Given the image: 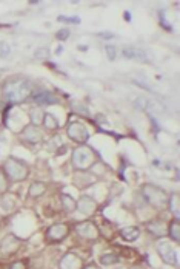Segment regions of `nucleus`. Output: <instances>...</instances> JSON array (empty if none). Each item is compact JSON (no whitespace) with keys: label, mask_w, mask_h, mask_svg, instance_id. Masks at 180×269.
I'll list each match as a JSON object with an SVG mask.
<instances>
[{"label":"nucleus","mask_w":180,"mask_h":269,"mask_svg":"<svg viewBox=\"0 0 180 269\" xmlns=\"http://www.w3.org/2000/svg\"><path fill=\"white\" fill-rule=\"evenodd\" d=\"M2 95L6 98V101L13 104L24 102L31 95V85L28 81L22 79V77H13V79L6 81L5 87L2 88Z\"/></svg>","instance_id":"nucleus-1"},{"label":"nucleus","mask_w":180,"mask_h":269,"mask_svg":"<svg viewBox=\"0 0 180 269\" xmlns=\"http://www.w3.org/2000/svg\"><path fill=\"white\" fill-rule=\"evenodd\" d=\"M3 173L9 181H24L29 175V167L25 161H20L14 156H11L3 163Z\"/></svg>","instance_id":"nucleus-2"},{"label":"nucleus","mask_w":180,"mask_h":269,"mask_svg":"<svg viewBox=\"0 0 180 269\" xmlns=\"http://www.w3.org/2000/svg\"><path fill=\"white\" fill-rule=\"evenodd\" d=\"M142 195L153 207H157V209L166 207L168 200H170V195H168L162 187L154 186V184H143L142 186Z\"/></svg>","instance_id":"nucleus-3"},{"label":"nucleus","mask_w":180,"mask_h":269,"mask_svg":"<svg viewBox=\"0 0 180 269\" xmlns=\"http://www.w3.org/2000/svg\"><path fill=\"white\" fill-rule=\"evenodd\" d=\"M97 163L96 153L88 145H80L73 152V164L77 170H88Z\"/></svg>","instance_id":"nucleus-4"},{"label":"nucleus","mask_w":180,"mask_h":269,"mask_svg":"<svg viewBox=\"0 0 180 269\" xmlns=\"http://www.w3.org/2000/svg\"><path fill=\"white\" fill-rule=\"evenodd\" d=\"M66 133H68V136L77 142V144H85L89 138V132L88 129L82 124V122H77V121H73L68 124V127H66Z\"/></svg>","instance_id":"nucleus-5"},{"label":"nucleus","mask_w":180,"mask_h":269,"mask_svg":"<svg viewBox=\"0 0 180 269\" xmlns=\"http://www.w3.org/2000/svg\"><path fill=\"white\" fill-rule=\"evenodd\" d=\"M68 232H70V228L66 226L65 223H55L47 229L45 238H47L48 243H59L68 237Z\"/></svg>","instance_id":"nucleus-6"},{"label":"nucleus","mask_w":180,"mask_h":269,"mask_svg":"<svg viewBox=\"0 0 180 269\" xmlns=\"http://www.w3.org/2000/svg\"><path fill=\"white\" fill-rule=\"evenodd\" d=\"M155 248H157V252H159L163 263H166V265H176L177 263V251L173 248V244L170 241L160 240L159 243H157Z\"/></svg>","instance_id":"nucleus-7"},{"label":"nucleus","mask_w":180,"mask_h":269,"mask_svg":"<svg viewBox=\"0 0 180 269\" xmlns=\"http://www.w3.org/2000/svg\"><path fill=\"white\" fill-rule=\"evenodd\" d=\"M20 244H22L20 238H17L14 234H8L0 241V254H2V257L14 255L20 249Z\"/></svg>","instance_id":"nucleus-8"},{"label":"nucleus","mask_w":180,"mask_h":269,"mask_svg":"<svg viewBox=\"0 0 180 269\" xmlns=\"http://www.w3.org/2000/svg\"><path fill=\"white\" fill-rule=\"evenodd\" d=\"M76 232L78 237H82L83 240L94 241L99 238V229L93 221H82L76 226Z\"/></svg>","instance_id":"nucleus-9"},{"label":"nucleus","mask_w":180,"mask_h":269,"mask_svg":"<svg viewBox=\"0 0 180 269\" xmlns=\"http://www.w3.org/2000/svg\"><path fill=\"white\" fill-rule=\"evenodd\" d=\"M76 210H78L85 217L93 215V214H96V210H97V201L93 197L82 195L77 201V209Z\"/></svg>","instance_id":"nucleus-10"},{"label":"nucleus","mask_w":180,"mask_h":269,"mask_svg":"<svg viewBox=\"0 0 180 269\" xmlns=\"http://www.w3.org/2000/svg\"><path fill=\"white\" fill-rule=\"evenodd\" d=\"M82 268H83L82 257L74 252L65 254L59 262V269H82Z\"/></svg>","instance_id":"nucleus-11"},{"label":"nucleus","mask_w":180,"mask_h":269,"mask_svg":"<svg viewBox=\"0 0 180 269\" xmlns=\"http://www.w3.org/2000/svg\"><path fill=\"white\" fill-rule=\"evenodd\" d=\"M20 134H22V139L28 144H39L43 139V134H42L40 129L34 124H29V126L24 127V130H22Z\"/></svg>","instance_id":"nucleus-12"},{"label":"nucleus","mask_w":180,"mask_h":269,"mask_svg":"<svg viewBox=\"0 0 180 269\" xmlns=\"http://www.w3.org/2000/svg\"><path fill=\"white\" fill-rule=\"evenodd\" d=\"M73 183L77 189H86L96 183V178L93 173H89L86 170H78L73 175Z\"/></svg>","instance_id":"nucleus-13"},{"label":"nucleus","mask_w":180,"mask_h":269,"mask_svg":"<svg viewBox=\"0 0 180 269\" xmlns=\"http://www.w3.org/2000/svg\"><path fill=\"white\" fill-rule=\"evenodd\" d=\"M0 209L3 214H11L17 209V197L14 194H2L0 197Z\"/></svg>","instance_id":"nucleus-14"},{"label":"nucleus","mask_w":180,"mask_h":269,"mask_svg":"<svg viewBox=\"0 0 180 269\" xmlns=\"http://www.w3.org/2000/svg\"><path fill=\"white\" fill-rule=\"evenodd\" d=\"M145 228L148 229L153 235H155V237H159V238L165 237V235H166V229H168L166 223H163L162 220H153V221H148V223L145 224Z\"/></svg>","instance_id":"nucleus-15"},{"label":"nucleus","mask_w":180,"mask_h":269,"mask_svg":"<svg viewBox=\"0 0 180 269\" xmlns=\"http://www.w3.org/2000/svg\"><path fill=\"white\" fill-rule=\"evenodd\" d=\"M32 99H34L39 105H51V104H57L59 102V98L54 96L50 92H37V93H32Z\"/></svg>","instance_id":"nucleus-16"},{"label":"nucleus","mask_w":180,"mask_h":269,"mask_svg":"<svg viewBox=\"0 0 180 269\" xmlns=\"http://www.w3.org/2000/svg\"><path fill=\"white\" fill-rule=\"evenodd\" d=\"M120 237L125 241H136L140 237V229L137 226H127L120 229Z\"/></svg>","instance_id":"nucleus-17"},{"label":"nucleus","mask_w":180,"mask_h":269,"mask_svg":"<svg viewBox=\"0 0 180 269\" xmlns=\"http://www.w3.org/2000/svg\"><path fill=\"white\" fill-rule=\"evenodd\" d=\"M166 234L170 235V238L174 243H180V223H179V220L174 218L170 224H168Z\"/></svg>","instance_id":"nucleus-18"},{"label":"nucleus","mask_w":180,"mask_h":269,"mask_svg":"<svg viewBox=\"0 0 180 269\" xmlns=\"http://www.w3.org/2000/svg\"><path fill=\"white\" fill-rule=\"evenodd\" d=\"M45 192H47V186H45L43 183H40V181H34L29 186V189H28V195L31 198H39Z\"/></svg>","instance_id":"nucleus-19"},{"label":"nucleus","mask_w":180,"mask_h":269,"mask_svg":"<svg viewBox=\"0 0 180 269\" xmlns=\"http://www.w3.org/2000/svg\"><path fill=\"white\" fill-rule=\"evenodd\" d=\"M123 56L128 59H139V61L146 59V53L140 48H125L123 50Z\"/></svg>","instance_id":"nucleus-20"},{"label":"nucleus","mask_w":180,"mask_h":269,"mask_svg":"<svg viewBox=\"0 0 180 269\" xmlns=\"http://www.w3.org/2000/svg\"><path fill=\"white\" fill-rule=\"evenodd\" d=\"M60 201H62V206H63V209L66 212H74L77 209V201L71 195H68V194H62L60 195Z\"/></svg>","instance_id":"nucleus-21"},{"label":"nucleus","mask_w":180,"mask_h":269,"mask_svg":"<svg viewBox=\"0 0 180 269\" xmlns=\"http://www.w3.org/2000/svg\"><path fill=\"white\" fill-rule=\"evenodd\" d=\"M42 122L48 130H57L59 129V121L55 119V116H52L51 113H45Z\"/></svg>","instance_id":"nucleus-22"},{"label":"nucleus","mask_w":180,"mask_h":269,"mask_svg":"<svg viewBox=\"0 0 180 269\" xmlns=\"http://www.w3.org/2000/svg\"><path fill=\"white\" fill-rule=\"evenodd\" d=\"M179 201H180L179 195L173 194L170 197V200H168V206H166V207H170V210L173 212V215H174L176 220H179Z\"/></svg>","instance_id":"nucleus-23"},{"label":"nucleus","mask_w":180,"mask_h":269,"mask_svg":"<svg viewBox=\"0 0 180 269\" xmlns=\"http://www.w3.org/2000/svg\"><path fill=\"white\" fill-rule=\"evenodd\" d=\"M100 263L102 265H105V266H111V265H116V263H119V257L116 255V254H102L100 255Z\"/></svg>","instance_id":"nucleus-24"},{"label":"nucleus","mask_w":180,"mask_h":269,"mask_svg":"<svg viewBox=\"0 0 180 269\" xmlns=\"http://www.w3.org/2000/svg\"><path fill=\"white\" fill-rule=\"evenodd\" d=\"M9 184H11V181L6 178V175L3 173V170H0V194H6Z\"/></svg>","instance_id":"nucleus-25"},{"label":"nucleus","mask_w":180,"mask_h":269,"mask_svg":"<svg viewBox=\"0 0 180 269\" xmlns=\"http://www.w3.org/2000/svg\"><path fill=\"white\" fill-rule=\"evenodd\" d=\"M48 56H50V50L47 47H40L34 51V58L36 59H48Z\"/></svg>","instance_id":"nucleus-26"},{"label":"nucleus","mask_w":180,"mask_h":269,"mask_svg":"<svg viewBox=\"0 0 180 269\" xmlns=\"http://www.w3.org/2000/svg\"><path fill=\"white\" fill-rule=\"evenodd\" d=\"M59 144H62V139H60L59 134H55V136L47 144V147H48V150H55V149H59V147H60Z\"/></svg>","instance_id":"nucleus-27"},{"label":"nucleus","mask_w":180,"mask_h":269,"mask_svg":"<svg viewBox=\"0 0 180 269\" xmlns=\"http://www.w3.org/2000/svg\"><path fill=\"white\" fill-rule=\"evenodd\" d=\"M146 105H148L153 111H154V113H163V105L162 104H159V102H155V101H150V102L148 104H146Z\"/></svg>","instance_id":"nucleus-28"},{"label":"nucleus","mask_w":180,"mask_h":269,"mask_svg":"<svg viewBox=\"0 0 180 269\" xmlns=\"http://www.w3.org/2000/svg\"><path fill=\"white\" fill-rule=\"evenodd\" d=\"M43 111H40V110H36V111H32V113H31V121H32V124H34V126H37L39 124V122L43 119Z\"/></svg>","instance_id":"nucleus-29"},{"label":"nucleus","mask_w":180,"mask_h":269,"mask_svg":"<svg viewBox=\"0 0 180 269\" xmlns=\"http://www.w3.org/2000/svg\"><path fill=\"white\" fill-rule=\"evenodd\" d=\"M105 53H106L109 61H114L116 59V54H117L116 47H112V45H108V47H105Z\"/></svg>","instance_id":"nucleus-30"},{"label":"nucleus","mask_w":180,"mask_h":269,"mask_svg":"<svg viewBox=\"0 0 180 269\" xmlns=\"http://www.w3.org/2000/svg\"><path fill=\"white\" fill-rule=\"evenodd\" d=\"M9 51H11L9 45L6 42H0V56H2V58H5V56L9 54Z\"/></svg>","instance_id":"nucleus-31"},{"label":"nucleus","mask_w":180,"mask_h":269,"mask_svg":"<svg viewBox=\"0 0 180 269\" xmlns=\"http://www.w3.org/2000/svg\"><path fill=\"white\" fill-rule=\"evenodd\" d=\"M55 37H57L59 40H66L70 37V31L66 30V28H63V30H59L57 31V34H55Z\"/></svg>","instance_id":"nucleus-32"},{"label":"nucleus","mask_w":180,"mask_h":269,"mask_svg":"<svg viewBox=\"0 0 180 269\" xmlns=\"http://www.w3.org/2000/svg\"><path fill=\"white\" fill-rule=\"evenodd\" d=\"M9 269H28L26 268V263L25 262H14V263H11V266H9Z\"/></svg>","instance_id":"nucleus-33"},{"label":"nucleus","mask_w":180,"mask_h":269,"mask_svg":"<svg viewBox=\"0 0 180 269\" xmlns=\"http://www.w3.org/2000/svg\"><path fill=\"white\" fill-rule=\"evenodd\" d=\"M59 20H66L68 24H78V22H80V19H78V17H65V16H60Z\"/></svg>","instance_id":"nucleus-34"},{"label":"nucleus","mask_w":180,"mask_h":269,"mask_svg":"<svg viewBox=\"0 0 180 269\" xmlns=\"http://www.w3.org/2000/svg\"><path fill=\"white\" fill-rule=\"evenodd\" d=\"M82 269H100V266H97L96 263H88V265H85Z\"/></svg>","instance_id":"nucleus-35"},{"label":"nucleus","mask_w":180,"mask_h":269,"mask_svg":"<svg viewBox=\"0 0 180 269\" xmlns=\"http://www.w3.org/2000/svg\"><path fill=\"white\" fill-rule=\"evenodd\" d=\"M100 37H108L109 39V37H114V36H112L111 33H102V34H100Z\"/></svg>","instance_id":"nucleus-36"},{"label":"nucleus","mask_w":180,"mask_h":269,"mask_svg":"<svg viewBox=\"0 0 180 269\" xmlns=\"http://www.w3.org/2000/svg\"><path fill=\"white\" fill-rule=\"evenodd\" d=\"M2 121H3V118H2V113H0V124H2Z\"/></svg>","instance_id":"nucleus-37"},{"label":"nucleus","mask_w":180,"mask_h":269,"mask_svg":"<svg viewBox=\"0 0 180 269\" xmlns=\"http://www.w3.org/2000/svg\"><path fill=\"white\" fill-rule=\"evenodd\" d=\"M0 96H3V95H2V88H0Z\"/></svg>","instance_id":"nucleus-38"},{"label":"nucleus","mask_w":180,"mask_h":269,"mask_svg":"<svg viewBox=\"0 0 180 269\" xmlns=\"http://www.w3.org/2000/svg\"><path fill=\"white\" fill-rule=\"evenodd\" d=\"M132 269H140V268H132Z\"/></svg>","instance_id":"nucleus-39"}]
</instances>
